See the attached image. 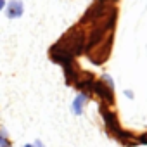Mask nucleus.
I'll use <instances>...</instances> for the list:
<instances>
[{"mask_svg": "<svg viewBox=\"0 0 147 147\" xmlns=\"http://www.w3.org/2000/svg\"><path fill=\"white\" fill-rule=\"evenodd\" d=\"M24 12V4L23 0H11L9 4H5V14L9 19H18Z\"/></svg>", "mask_w": 147, "mask_h": 147, "instance_id": "f257e3e1", "label": "nucleus"}, {"mask_svg": "<svg viewBox=\"0 0 147 147\" xmlns=\"http://www.w3.org/2000/svg\"><path fill=\"white\" fill-rule=\"evenodd\" d=\"M87 100H88V97L85 95V94H80L75 100H73V104H71V111L75 113V114H82L83 113V107H85V104H87Z\"/></svg>", "mask_w": 147, "mask_h": 147, "instance_id": "f03ea898", "label": "nucleus"}, {"mask_svg": "<svg viewBox=\"0 0 147 147\" xmlns=\"http://www.w3.org/2000/svg\"><path fill=\"white\" fill-rule=\"evenodd\" d=\"M0 147H11V145H9V142H7V138H5V135H4V133H0Z\"/></svg>", "mask_w": 147, "mask_h": 147, "instance_id": "7ed1b4c3", "label": "nucleus"}, {"mask_svg": "<svg viewBox=\"0 0 147 147\" xmlns=\"http://www.w3.org/2000/svg\"><path fill=\"white\" fill-rule=\"evenodd\" d=\"M5 9V0H0V11Z\"/></svg>", "mask_w": 147, "mask_h": 147, "instance_id": "20e7f679", "label": "nucleus"}, {"mask_svg": "<svg viewBox=\"0 0 147 147\" xmlns=\"http://www.w3.org/2000/svg\"><path fill=\"white\" fill-rule=\"evenodd\" d=\"M125 95H128V97H130V99H131V97H133V94H131V90H126V92H125Z\"/></svg>", "mask_w": 147, "mask_h": 147, "instance_id": "39448f33", "label": "nucleus"}, {"mask_svg": "<svg viewBox=\"0 0 147 147\" xmlns=\"http://www.w3.org/2000/svg\"><path fill=\"white\" fill-rule=\"evenodd\" d=\"M35 145H36V147H42V142H40V140H36V142H35Z\"/></svg>", "mask_w": 147, "mask_h": 147, "instance_id": "423d86ee", "label": "nucleus"}, {"mask_svg": "<svg viewBox=\"0 0 147 147\" xmlns=\"http://www.w3.org/2000/svg\"><path fill=\"white\" fill-rule=\"evenodd\" d=\"M24 147H35V145H31V144H26V145H24Z\"/></svg>", "mask_w": 147, "mask_h": 147, "instance_id": "0eeeda50", "label": "nucleus"}]
</instances>
